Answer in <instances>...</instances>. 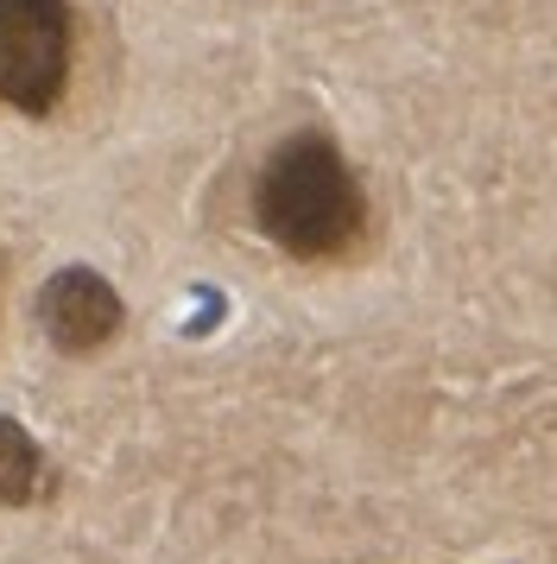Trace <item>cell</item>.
Masks as SVG:
<instances>
[{"instance_id":"cell-1","label":"cell","mask_w":557,"mask_h":564,"mask_svg":"<svg viewBox=\"0 0 557 564\" xmlns=\"http://www.w3.org/2000/svg\"><path fill=\"white\" fill-rule=\"evenodd\" d=\"M253 223L292 260H342L368 229V197L329 133H292L253 178Z\"/></svg>"},{"instance_id":"cell-2","label":"cell","mask_w":557,"mask_h":564,"mask_svg":"<svg viewBox=\"0 0 557 564\" xmlns=\"http://www.w3.org/2000/svg\"><path fill=\"white\" fill-rule=\"evenodd\" d=\"M76 13L70 0H0V102L51 115L70 89Z\"/></svg>"},{"instance_id":"cell-3","label":"cell","mask_w":557,"mask_h":564,"mask_svg":"<svg viewBox=\"0 0 557 564\" xmlns=\"http://www.w3.org/2000/svg\"><path fill=\"white\" fill-rule=\"evenodd\" d=\"M39 317H45V336L64 356H96L121 330V292L96 267H64L39 292Z\"/></svg>"},{"instance_id":"cell-4","label":"cell","mask_w":557,"mask_h":564,"mask_svg":"<svg viewBox=\"0 0 557 564\" xmlns=\"http://www.w3.org/2000/svg\"><path fill=\"white\" fill-rule=\"evenodd\" d=\"M45 495V451L32 444L25 425L0 412V508H25Z\"/></svg>"}]
</instances>
